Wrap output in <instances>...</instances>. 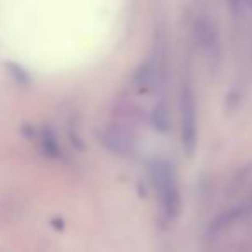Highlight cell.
Wrapping results in <instances>:
<instances>
[{
	"label": "cell",
	"mask_w": 252,
	"mask_h": 252,
	"mask_svg": "<svg viewBox=\"0 0 252 252\" xmlns=\"http://www.w3.org/2000/svg\"><path fill=\"white\" fill-rule=\"evenodd\" d=\"M245 4H247L249 9H252V0H245Z\"/></svg>",
	"instance_id": "obj_9"
},
{
	"label": "cell",
	"mask_w": 252,
	"mask_h": 252,
	"mask_svg": "<svg viewBox=\"0 0 252 252\" xmlns=\"http://www.w3.org/2000/svg\"><path fill=\"white\" fill-rule=\"evenodd\" d=\"M151 123L154 126V130L159 133H168L169 128H171V116H169L168 104L164 100H159L154 105L151 114Z\"/></svg>",
	"instance_id": "obj_6"
},
{
	"label": "cell",
	"mask_w": 252,
	"mask_h": 252,
	"mask_svg": "<svg viewBox=\"0 0 252 252\" xmlns=\"http://www.w3.org/2000/svg\"><path fill=\"white\" fill-rule=\"evenodd\" d=\"M195 36L202 52L211 59H218V56H220V38H218L214 23H211L207 18H200L195 25Z\"/></svg>",
	"instance_id": "obj_5"
},
{
	"label": "cell",
	"mask_w": 252,
	"mask_h": 252,
	"mask_svg": "<svg viewBox=\"0 0 252 252\" xmlns=\"http://www.w3.org/2000/svg\"><path fill=\"white\" fill-rule=\"evenodd\" d=\"M151 176L159 193V200L164 214L175 220L182 213V192H180L178 176L171 162L164 159H156L151 166Z\"/></svg>",
	"instance_id": "obj_1"
},
{
	"label": "cell",
	"mask_w": 252,
	"mask_h": 252,
	"mask_svg": "<svg viewBox=\"0 0 252 252\" xmlns=\"http://www.w3.org/2000/svg\"><path fill=\"white\" fill-rule=\"evenodd\" d=\"M40 144H42L43 151L45 154H49L50 158H59L61 156V147H59V142H57L56 135L52 131L45 130L40 137Z\"/></svg>",
	"instance_id": "obj_7"
},
{
	"label": "cell",
	"mask_w": 252,
	"mask_h": 252,
	"mask_svg": "<svg viewBox=\"0 0 252 252\" xmlns=\"http://www.w3.org/2000/svg\"><path fill=\"white\" fill-rule=\"evenodd\" d=\"M180 138H182L183 152L192 158L199 142V123H197V98L190 83H183L180 92Z\"/></svg>",
	"instance_id": "obj_2"
},
{
	"label": "cell",
	"mask_w": 252,
	"mask_h": 252,
	"mask_svg": "<svg viewBox=\"0 0 252 252\" xmlns=\"http://www.w3.org/2000/svg\"><path fill=\"white\" fill-rule=\"evenodd\" d=\"M226 5H228L230 14L233 16L235 19L242 18V16H244V9L247 7L245 0H226Z\"/></svg>",
	"instance_id": "obj_8"
},
{
	"label": "cell",
	"mask_w": 252,
	"mask_h": 252,
	"mask_svg": "<svg viewBox=\"0 0 252 252\" xmlns=\"http://www.w3.org/2000/svg\"><path fill=\"white\" fill-rule=\"evenodd\" d=\"M252 213V206L249 202H244V204H238V206H233L230 209L223 211L221 214H218L213 221L209 223V235H220L223 231H226L228 228L235 226L237 223H240L244 218H247L249 214Z\"/></svg>",
	"instance_id": "obj_4"
},
{
	"label": "cell",
	"mask_w": 252,
	"mask_h": 252,
	"mask_svg": "<svg viewBox=\"0 0 252 252\" xmlns=\"http://www.w3.org/2000/svg\"><path fill=\"white\" fill-rule=\"evenodd\" d=\"M98 140L100 144L107 149L112 154H118L121 158H126V156L133 154L135 151V142L133 138L128 135V131H125L123 128L116 125H109L104 126L98 130Z\"/></svg>",
	"instance_id": "obj_3"
}]
</instances>
